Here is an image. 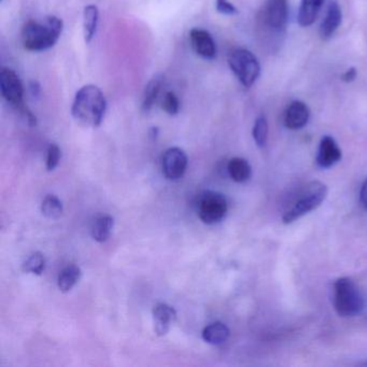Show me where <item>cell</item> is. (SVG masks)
I'll return each instance as SVG.
<instances>
[{
  "label": "cell",
  "instance_id": "10",
  "mask_svg": "<svg viewBox=\"0 0 367 367\" xmlns=\"http://www.w3.org/2000/svg\"><path fill=\"white\" fill-rule=\"evenodd\" d=\"M190 39H191L192 48L198 55L205 60H214L216 57V43L207 31L193 28L190 31Z\"/></svg>",
  "mask_w": 367,
  "mask_h": 367
},
{
  "label": "cell",
  "instance_id": "8",
  "mask_svg": "<svg viewBox=\"0 0 367 367\" xmlns=\"http://www.w3.org/2000/svg\"><path fill=\"white\" fill-rule=\"evenodd\" d=\"M287 0H268L261 12V24L267 31L281 35L287 23Z\"/></svg>",
  "mask_w": 367,
  "mask_h": 367
},
{
  "label": "cell",
  "instance_id": "23",
  "mask_svg": "<svg viewBox=\"0 0 367 367\" xmlns=\"http://www.w3.org/2000/svg\"><path fill=\"white\" fill-rule=\"evenodd\" d=\"M45 268V258L40 252H35L31 254L24 263H23L22 270L28 274L41 275Z\"/></svg>",
  "mask_w": 367,
  "mask_h": 367
},
{
  "label": "cell",
  "instance_id": "4",
  "mask_svg": "<svg viewBox=\"0 0 367 367\" xmlns=\"http://www.w3.org/2000/svg\"><path fill=\"white\" fill-rule=\"evenodd\" d=\"M327 196V187L320 181L308 183L303 191L292 204L291 207L283 214V220L285 224L293 223L305 214L316 210L324 202Z\"/></svg>",
  "mask_w": 367,
  "mask_h": 367
},
{
  "label": "cell",
  "instance_id": "15",
  "mask_svg": "<svg viewBox=\"0 0 367 367\" xmlns=\"http://www.w3.org/2000/svg\"><path fill=\"white\" fill-rule=\"evenodd\" d=\"M324 0H302L298 11V24L302 27H308L314 24L318 18Z\"/></svg>",
  "mask_w": 367,
  "mask_h": 367
},
{
  "label": "cell",
  "instance_id": "19",
  "mask_svg": "<svg viewBox=\"0 0 367 367\" xmlns=\"http://www.w3.org/2000/svg\"><path fill=\"white\" fill-rule=\"evenodd\" d=\"M99 10L97 6L89 5L84 8L83 12V29H84V39L87 43H91L97 29Z\"/></svg>",
  "mask_w": 367,
  "mask_h": 367
},
{
  "label": "cell",
  "instance_id": "2",
  "mask_svg": "<svg viewBox=\"0 0 367 367\" xmlns=\"http://www.w3.org/2000/svg\"><path fill=\"white\" fill-rule=\"evenodd\" d=\"M64 23L57 16H50L43 21H28L23 27V47L31 52L51 49L62 35Z\"/></svg>",
  "mask_w": 367,
  "mask_h": 367
},
{
  "label": "cell",
  "instance_id": "1",
  "mask_svg": "<svg viewBox=\"0 0 367 367\" xmlns=\"http://www.w3.org/2000/svg\"><path fill=\"white\" fill-rule=\"evenodd\" d=\"M107 102L103 92L96 85H85L77 92L72 103L75 120L85 126L97 127L105 118Z\"/></svg>",
  "mask_w": 367,
  "mask_h": 367
},
{
  "label": "cell",
  "instance_id": "21",
  "mask_svg": "<svg viewBox=\"0 0 367 367\" xmlns=\"http://www.w3.org/2000/svg\"><path fill=\"white\" fill-rule=\"evenodd\" d=\"M81 270L77 265H70L62 270L60 276H58L57 285L58 289L62 293L70 292L75 285L80 280Z\"/></svg>",
  "mask_w": 367,
  "mask_h": 367
},
{
  "label": "cell",
  "instance_id": "25",
  "mask_svg": "<svg viewBox=\"0 0 367 367\" xmlns=\"http://www.w3.org/2000/svg\"><path fill=\"white\" fill-rule=\"evenodd\" d=\"M162 108L170 116H176L180 109V102L174 92H167L162 100Z\"/></svg>",
  "mask_w": 367,
  "mask_h": 367
},
{
  "label": "cell",
  "instance_id": "9",
  "mask_svg": "<svg viewBox=\"0 0 367 367\" xmlns=\"http://www.w3.org/2000/svg\"><path fill=\"white\" fill-rule=\"evenodd\" d=\"M187 167V156L179 148H170L163 155V174L170 180L182 178Z\"/></svg>",
  "mask_w": 367,
  "mask_h": 367
},
{
  "label": "cell",
  "instance_id": "14",
  "mask_svg": "<svg viewBox=\"0 0 367 367\" xmlns=\"http://www.w3.org/2000/svg\"><path fill=\"white\" fill-rule=\"evenodd\" d=\"M341 20H343V13H341V7H339V4L335 0H333V1L329 4L324 20L321 23V39L322 40H329L335 33V31L339 29V25L341 24Z\"/></svg>",
  "mask_w": 367,
  "mask_h": 367
},
{
  "label": "cell",
  "instance_id": "27",
  "mask_svg": "<svg viewBox=\"0 0 367 367\" xmlns=\"http://www.w3.org/2000/svg\"><path fill=\"white\" fill-rule=\"evenodd\" d=\"M216 8L218 12L225 14V16H234L239 12L237 8L231 5L229 0H217Z\"/></svg>",
  "mask_w": 367,
  "mask_h": 367
},
{
  "label": "cell",
  "instance_id": "11",
  "mask_svg": "<svg viewBox=\"0 0 367 367\" xmlns=\"http://www.w3.org/2000/svg\"><path fill=\"white\" fill-rule=\"evenodd\" d=\"M341 160V150L333 137L325 136L321 139L317 154V164L321 168H331Z\"/></svg>",
  "mask_w": 367,
  "mask_h": 367
},
{
  "label": "cell",
  "instance_id": "22",
  "mask_svg": "<svg viewBox=\"0 0 367 367\" xmlns=\"http://www.w3.org/2000/svg\"><path fill=\"white\" fill-rule=\"evenodd\" d=\"M41 212L48 219H58L62 214V204L56 196L47 195L41 205Z\"/></svg>",
  "mask_w": 367,
  "mask_h": 367
},
{
  "label": "cell",
  "instance_id": "20",
  "mask_svg": "<svg viewBox=\"0 0 367 367\" xmlns=\"http://www.w3.org/2000/svg\"><path fill=\"white\" fill-rule=\"evenodd\" d=\"M163 82H164V77L162 75H156L148 83L143 93V110L145 112H149L155 103L156 98L160 94L162 89Z\"/></svg>",
  "mask_w": 367,
  "mask_h": 367
},
{
  "label": "cell",
  "instance_id": "18",
  "mask_svg": "<svg viewBox=\"0 0 367 367\" xmlns=\"http://www.w3.org/2000/svg\"><path fill=\"white\" fill-rule=\"evenodd\" d=\"M114 220L112 217L103 216L96 219L92 226L91 234L94 241L97 243H105L111 235L114 229Z\"/></svg>",
  "mask_w": 367,
  "mask_h": 367
},
{
  "label": "cell",
  "instance_id": "24",
  "mask_svg": "<svg viewBox=\"0 0 367 367\" xmlns=\"http://www.w3.org/2000/svg\"><path fill=\"white\" fill-rule=\"evenodd\" d=\"M252 136L254 141L260 148L265 147L268 137V123L264 116H258L254 122L253 129H252Z\"/></svg>",
  "mask_w": 367,
  "mask_h": 367
},
{
  "label": "cell",
  "instance_id": "17",
  "mask_svg": "<svg viewBox=\"0 0 367 367\" xmlns=\"http://www.w3.org/2000/svg\"><path fill=\"white\" fill-rule=\"evenodd\" d=\"M227 172L235 182L243 183L251 177V166L245 158H234L227 165Z\"/></svg>",
  "mask_w": 367,
  "mask_h": 367
},
{
  "label": "cell",
  "instance_id": "5",
  "mask_svg": "<svg viewBox=\"0 0 367 367\" xmlns=\"http://www.w3.org/2000/svg\"><path fill=\"white\" fill-rule=\"evenodd\" d=\"M0 91L6 102L20 110L29 125L33 126L37 124L36 116H33L24 105V89L22 81L14 70L10 68H3L0 72Z\"/></svg>",
  "mask_w": 367,
  "mask_h": 367
},
{
  "label": "cell",
  "instance_id": "28",
  "mask_svg": "<svg viewBox=\"0 0 367 367\" xmlns=\"http://www.w3.org/2000/svg\"><path fill=\"white\" fill-rule=\"evenodd\" d=\"M356 75H358V72H356V68L352 67V68H349V70L344 72L343 76H341V80L346 83L354 82L356 80Z\"/></svg>",
  "mask_w": 367,
  "mask_h": 367
},
{
  "label": "cell",
  "instance_id": "29",
  "mask_svg": "<svg viewBox=\"0 0 367 367\" xmlns=\"http://www.w3.org/2000/svg\"><path fill=\"white\" fill-rule=\"evenodd\" d=\"M360 199L363 207L367 209V179L365 180V182L363 183L362 187H361Z\"/></svg>",
  "mask_w": 367,
  "mask_h": 367
},
{
  "label": "cell",
  "instance_id": "7",
  "mask_svg": "<svg viewBox=\"0 0 367 367\" xmlns=\"http://www.w3.org/2000/svg\"><path fill=\"white\" fill-rule=\"evenodd\" d=\"M198 217L206 224H214L224 219L227 212V200L218 192H204L198 198Z\"/></svg>",
  "mask_w": 367,
  "mask_h": 367
},
{
  "label": "cell",
  "instance_id": "6",
  "mask_svg": "<svg viewBox=\"0 0 367 367\" xmlns=\"http://www.w3.org/2000/svg\"><path fill=\"white\" fill-rule=\"evenodd\" d=\"M229 65L243 87H252L260 76V62L249 50L239 48L231 51L229 56Z\"/></svg>",
  "mask_w": 367,
  "mask_h": 367
},
{
  "label": "cell",
  "instance_id": "30",
  "mask_svg": "<svg viewBox=\"0 0 367 367\" xmlns=\"http://www.w3.org/2000/svg\"><path fill=\"white\" fill-rule=\"evenodd\" d=\"M29 89H31V94H33V96H38L39 93H40V87H39L38 83L35 82V81L31 82Z\"/></svg>",
  "mask_w": 367,
  "mask_h": 367
},
{
  "label": "cell",
  "instance_id": "31",
  "mask_svg": "<svg viewBox=\"0 0 367 367\" xmlns=\"http://www.w3.org/2000/svg\"><path fill=\"white\" fill-rule=\"evenodd\" d=\"M366 364H367V363H366Z\"/></svg>",
  "mask_w": 367,
  "mask_h": 367
},
{
  "label": "cell",
  "instance_id": "3",
  "mask_svg": "<svg viewBox=\"0 0 367 367\" xmlns=\"http://www.w3.org/2000/svg\"><path fill=\"white\" fill-rule=\"evenodd\" d=\"M334 308L341 317H356L366 306L364 294L350 278H341L334 283Z\"/></svg>",
  "mask_w": 367,
  "mask_h": 367
},
{
  "label": "cell",
  "instance_id": "26",
  "mask_svg": "<svg viewBox=\"0 0 367 367\" xmlns=\"http://www.w3.org/2000/svg\"><path fill=\"white\" fill-rule=\"evenodd\" d=\"M60 160V149L58 146L50 145L48 149L47 170L49 172L55 170Z\"/></svg>",
  "mask_w": 367,
  "mask_h": 367
},
{
  "label": "cell",
  "instance_id": "16",
  "mask_svg": "<svg viewBox=\"0 0 367 367\" xmlns=\"http://www.w3.org/2000/svg\"><path fill=\"white\" fill-rule=\"evenodd\" d=\"M202 336L210 345H222L229 337V329L224 323L214 322L204 329Z\"/></svg>",
  "mask_w": 367,
  "mask_h": 367
},
{
  "label": "cell",
  "instance_id": "12",
  "mask_svg": "<svg viewBox=\"0 0 367 367\" xmlns=\"http://www.w3.org/2000/svg\"><path fill=\"white\" fill-rule=\"evenodd\" d=\"M310 118V110L308 106L300 100H294L287 106L285 112V125L292 131L303 128Z\"/></svg>",
  "mask_w": 367,
  "mask_h": 367
},
{
  "label": "cell",
  "instance_id": "13",
  "mask_svg": "<svg viewBox=\"0 0 367 367\" xmlns=\"http://www.w3.org/2000/svg\"><path fill=\"white\" fill-rule=\"evenodd\" d=\"M177 320V312L172 306L158 304L153 310L154 331L158 336H165Z\"/></svg>",
  "mask_w": 367,
  "mask_h": 367
}]
</instances>
